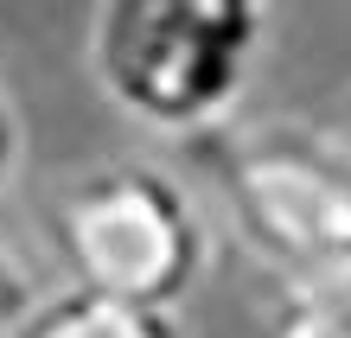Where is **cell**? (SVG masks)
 <instances>
[{"mask_svg": "<svg viewBox=\"0 0 351 338\" xmlns=\"http://www.w3.org/2000/svg\"><path fill=\"white\" fill-rule=\"evenodd\" d=\"M268 38V0H96L90 77L154 134L230 121Z\"/></svg>", "mask_w": 351, "mask_h": 338, "instance_id": "cell-1", "label": "cell"}, {"mask_svg": "<svg viewBox=\"0 0 351 338\" xmlns=\"http://www.w3.org/2000/svg\"><path fill=\"white\" fill-rule=\"evenodd\" d=\"M223 224L281 281L351 274V147L313 121H243L198 134Z\"/></svg>", "mask_w": 351, "mask_h": 338, "instance_id": "cell-2", "label": "cell"}, {"mask_svg": "<svg viewBox=\"0 0 351 338\" xmlns=\"http://www.w3.org/2000/svg\"><path fill=\"white\" fill-rule=\"evenodd\" d=\"M51 243L71 281L147 306H179L211 268V224L198 198L154 160L77 173L51 204Z\"/></svg>", "mask_w": 351, "mask_h": 338, "instance_id": "cell-3", "label": "cell"}, {"mask_svg": "<svg viewBox=\"0 0 351 338\" xmlns=\"http://www.w3.org/2000/svg\"><path fill=\"white\" fill-rule=\"evenodd\" d=\"M7 338H185V326L173 319V306L121 300V293L71 281L58 293H38V306Z\"/></svg>", "mask_w": 351, "mask_h": 338, "instance_id": "cell-4", "label": "cell"}, {"mask_svg": "<svg viewBox=\"0 0 351 338\" xmlns=\"http://www.w3.org/2000/svg\"><path fill=\"white\" fill-rule=\"evenodd\" d=\"M262 338H351V274L281 281L262 313Z\"/></svg>", "mask_w": 351, "mask_h": 338, "instance_id": "cell-5", "label": "cell"}, {"mask_svg": "<svg viewBox=\"0 0 351 338\" xmlns=\"http://www.w3.org/2000/svg\"><path fill=\"white\" fill-rule=\"evenodd\" d=\"M38 306V287H32V274H26V262L13 256L7 243H0V332H13L26 313Z\"/></svg>", "mask_w": 351, "mask_h": 338, "instance_id": "cell-6", "label": "cell"}, {"mask_svg": "<svg viewBox=\"0 0 351 338\" xmlns=\"http://www.w3.org/2000/svg\"><path fill=\"white\" fill-rule=\"evenodd\" d=\"M13 166H19V115H13L7 90H0V185L13 179Z\"/></svg>", "mask_w": 351, "mask_h": 338, "instance_id": "cell-7", "label": "cell"}, {"mask_svg": "<svg viewBox=\"0 0 351 338\" xmlns=\"http://www.w3.org/2000/svg\"><path fill=\"white\" fill-rule=\"evenodd\" d=\"M332 128L345 134V147H351V90H345V102H339V115H332Z\"/></svg>", "mask_w": 351, "mask_h": 338, "instance_id": "cell-8", "label": "cell"}]
</instances>
